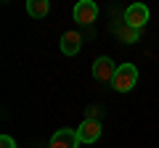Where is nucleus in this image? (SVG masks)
Masks as SVG:
<instances>
[{"label":"nucleus","mask_w":159,"mask_h":148,"mask_svg":"<svg viewBox=\"0 0 159 148\" xmlns=\"http://www.w3.org/2000/svg\"><path fill=\"white\" fill-rule=\"evenodd\" d=\"M135 82H138V69L133 63H119L117 74H114V80H111V87L117 93H130L135 87Z\"/></svg>","instance_id":"obj_1"},{"label":"nucleus","mask_w":159,"mask_h":148,"mask_svg":"<svg viewBox=\"0 0 159 148\" xmlns=\"http://www.w3.org/2000/svg\"><path fill=\"white\" fill-rule=\"evenodd\" d=\"M146 21H148V8L143 6V3H133V6H127V11H125V24H130L133 29L141 32V29L146 27Z\"/></svg>","instance_id":"obj_2"},{"label":"nucleus","mask_w":159,"mask_h":148,"mask_svg":"<svg viewBox=\"0 0 159 148\" xmlns=\"http://www.w3.org/2000/svg\"><path fill=\"white\" fill-rule=\"evenodd\" d=\"M48 148H80V135H77V130L64 127V130L53 132L51 146H48Z\"/></svg>","instance_id":"obj_3"},{"label":"nucleus","mask_w":159,"mask_h":148,"mask_svg":"<svg viewBox=\"0 0 159 148\" xmlns=\"http://www.w3.org/2000/svg\"><path fill=\"white\" fill-rule=\"evenodd\" d=\"M114 74H117V63H114L109 56L96 58V63H93V77H96L98 82H111Z\"/></svg>","instance_id":"obj_4"},{"label":"nucleus","mask_w":159,"mask_h":148,"mask_svg":"<svg viewBox=\"0 0 159 148\" xmlns=\"http://www.w3.org/2000/svg\"><path fill=\"white\" fill-rule=\"evenodd\" d=\"M98 19V6L93 0H80L74 6V21L77 24H93Z\"/></svg>","instance_id":"obj_5"},{"label":"nucleus","mask_w":159,"mask_h":148,"mask_svg":"<svg viewBox=\"0 0 159 148\" xmlns=\"http://www.w3.org/2000/svg\"><path fill=\"white\" fill-rule=\"evenodd\" d=\"M77 135H80V143H96L98 137H101V122L85 119L77 127Z\"/></svg>","instance_id":"obj_6"},{"label":"nucleus","mask_w":159,"mask_h":148,"mask_svg":"<svg viewBox=\"0 0 159 148\" xmlns=\"http://www.w3.org/2000/svg\"><path fill=\"white\" fill-rule=\"evenodd\" d=\"M58 45H61L64 56H77L80 48H82V37H80V32H64V37H61Z\"/></svg>","instance_id":"obj_7"},{"label":"nucleus","mask_w":159,"mask_h":148,"mask_svg":"<svg viewBox=\"0 0 159 148\" xmlns=\"http://www.w3.org/2000/svg\"><path fill=\"white\" fill-rule=\"evenodd\" d=\"M114 34H117V37H119L122 42H127V45H133V42H138V40H141V32H138V29H133L130 24H125V21L114 27Z\"/></svg>","instance_id":"obj_8"},{"label":"nucleus","mask_w":159,"mask_h":148,"mask_svg":"<svg viewBox=\"0 0 159 148\" xmlns=\"http://www.w3.org/2000/svg\"><path fill=\"white\" fill-rule=\"evenodd\" d=\"M48 11H51V3H48V0H27V13L32 19L48 16Z\"/></svg>","instance_id":"obj_9"},{"label":"nucleus","mask_w":159,"mask_h":148,"mask_svg":"<svg viewBox=\"0 0 159 148\" xmlns=\"http://www.w3.org/2000/svg\"><path fill=\"white\" fill-rule=\"evenodd\" d=\"M0 146H3V148H16V140H13L11 135H3V137H0Z\"/></svg>","instance_id":"obj_10"}]
</instances>
